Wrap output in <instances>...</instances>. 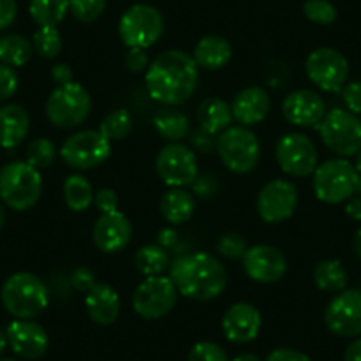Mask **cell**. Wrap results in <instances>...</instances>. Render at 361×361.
Here are the masks:
<instances>
[{
	"label": "cell",
	"instance_id": "cell-59",
	"mask_svg": "<svg viewBox=\"0 0 361 361\" xmlns=\"http://www.w3.org/2000/svg\"><path fill=\"white\" fill-rule=\"evenodd\" d=\"M356 193H357V197H361V176H360V179H357V185H356Z\"/></svg>",
	"mask_w": 361,
	"mask_h": 361
},
{
	"label": "cell",
	"instance_id": "cell-50",
	"mask_svg": "<svg viewBox=\"0 0 361 361\" xmlns=\"http://www.w3.org/2000/svg\"><path fill=\"white\" fill-rule=\"evenodd\" d=\"M51 80L57 83L59 87L61 85H68V83L73 82V71L68 64H55L50 71Z\"/></svg>",
	"mask_w": 361,
	"mask_h": 361
},
{
	"label": "cell",
	"instance_id": "cell-35",
	"mask_svg": "<svg viewBox=\"0 0 361 361\" xmlns=\"http://www.w3.org/2000/svg\"><path fill=\"white\" fill-rule=\"evenodd\" d=\"M32 47L39 57L55 59L62 51V37L57 27H39L32 37Z\"/></svg>",
	"mask_w": 361,
	"mask_h": 361
},
{
	"label": "cell",
	"instance_id": "cell-60",
	"mask_svg": "<svg viewBox=\"0 0 361 361\" xmlns=\"http://www.w3.org/2000/svg\"><path fill=\"white\" fill-rule=\"evenodd\" d=\"M0 361H16V360H11V357H4V360H0Z\"/></svg>",
	"mask_w": 361,
	"mask_h": 361
},
{
	"label": "cell",
	"instance_id": "cell-18",
	"mask_svg": "<svg viewBox=\"0 0 361 361\" xmlns=\"http://www.w3.org/2000/svg\"><path fill=\"white\" fill-rule=\"evenodd\" d=\"M8 343L18 356L25 360H39L47 354L50 340L44 328L32 319H16L6 329Z\"/></svg>",
	"mask_w": 361,
	"mask_h": 361
},
{
	"label": "cell",
	"instance_id": "cell-27",
	"mask_svg": "<svg viewBox=\"0 0 361 361\" xmlns=\"http://www.w3.org/2000/svg\"><path fill=\"white\" fill-rule=\"evenodd\" d=\"M159 211L169 224H186L195 214V197L185 188H170L159 200Z\"/></svg>",
	"mask_w": 361,
	"mask_h": 361
},
{
	"label": "cell",
	"instance_id": "cell-21",
	"mask_svg": "<svg viewBox=\"0 0 361 361\" xmlns=\"http://www.w3.org/2000/svg\"><path fill=\"white\" fill-rule=\"evenodd\" d=\"M260 326H262V315L250 303H234L227 308L221 319V329L225 336L234 343H248L255 340Z\"/></svg>",
	"mask_w": 361,
	"mask_h": 361
},
{
	"label": "cell",
	"instance_id": "cell-22",
	"mask_svg": "<svg viewBox=\"0 0 361 361\" xmlns=\"http://www.w3.org/2000/svg\"><path fill=\"white\" fill-rule=\"evenodd\" d=\"M232 117L239 126H255L267 117L271 110V96L262 87H246L238 92L231 105Z\"/></svg>",
	"mask_w": 361,
	"mask_h": 361
},
{
	"label": "cell",
	"instance_id": "cell-43",
	"mask_svg": "<svg viewBox=\"0 0 361 361\" xmlns=\"http://www.w3.org/2000/svg\"><path fill=\"white\" fill-rule=\"evenodd\" d=\"M342 98L345 103L347 110L356 116L361 114V82H350L343 85L342 89Z\"/></svg>",
	"mask_w": 361,
	"mask_h": 361
},
{
	"label": "cell",
	"instance_id": "cell-13",
	"mask_svg": "<svg viewBox=\"0 0 361 361\" xmlns=\"http://www.w3.org/2000/svg\"><path fill=\"white\" fill-rule=\"evenodd\" d=\"M307 75L319 89L338 92L349 78V62L335 48L322 47L312 51L307 59Z\"/></svg>",
	"mask_w": 361,
	"mask_h": 361
},
{
	"label": "cell",
	"instance_id": "cell-12",
	"mask_svg": "<svg viewBox=\"0 0 361 361\" xmlns=\"http://www.w3.org/2000/svg\"><path fill=\"white\" fill-rule=\"evenodd\" d=\"M156 172L170 188L192 186L199 177L195 152L180 142H169L156 156Z\"/></svg>",
	"mask_w": 361,
	"mask_h": 361
},
{
	"label": "cell",
	"instance_id": "cell-47",
	"mask_svg": "<svg viewBox=\"0 0 361 361\" xmlns=\"http://www.w3.org/2000/svg\"><path fill=\"white\" fill-rule=\"evenodd\" d=\"M18 15V4L16 0H0V30L13 25Z\"/></svg>",
	"mask_w": 361,
	"mask_h": 361
},
{
	"label": "cell",
	"instance_id": "cell-3",
	"mask_svg": "<svg viewBox=\"0 0 361 361\" xmlns=\"http://www.w3.org/2000/svg\"><path fill=\"white\" fill-rule=\"evenodd\" d=\"M43 177L27 161H13L0 169V197L13 211H29L39 202Z\"/></svg>",
	"mask_w": 361,
	"mask_h": 361
},
{
	"label": "cell",
	"instance_id": "cell-2",
	"mask_svg": "<svg viewBox=\"0 0 361 361\" xmlns=\"http://www.w3.org/2000/svg\"><path fill=\"white\" fill-rule=\"evenodd\" d=\"M170 279L180 296L195 301H211L227 287V271L214 255L206 252L186 253L170 264Z\"/></svg>",
	"mask_w": 361,
	"mask_h": 361
},
{
	"label": "cell",
	"instance_id": "cell-45",
	"mask_svg": "<svg viewBox=\"0 0 361 361\" xmlns=\"http://www.w3.org/2000/svg\"><path fill=\"white\" fill-rule=\"evenodd\" d=\"M94 204L102 211V214L114 213L119 207V197H117V193L112 188H102L94 195Z\"/></svg>",
	"mask_w": 361,
	"mask_h": 361
},
{
	"label": "cell",
	"instance_id": "cell-41",
	"mask_svg": "<svg viewBox=\"0 0 361 361\" xmlns=\"http://www.w3.org/2000/svg\"><path fill=\"white\" fill-rule=\"evenodd\" d=\"M20 85L18 73L6 64H0V103L13 98Z\"/></svg>",
	"mask_w": 361,
	"mask_h": 361
},
{
	"label": "cell",
	"instance_id": "cell-54",
	"mask_svg": "<svg viewBox=\"0 0 361 361\" xmlns=\"http://www.w3.org/2000/svg\"><path fill=\"white\" fill-rule=\"evenodd\" d=\"M353 250H354V253H356L357 259L361 260V228H360V231L356 232V234H354V239H353Z\"/></svg>",
	"mask_w": 361,
	"mask_h": 361
},
{
	"label": "cell",
	"instance_id": "cell-5",
	"mask_svg": "<svg viewBox=\"0 0 361 361\" xmlns=\"http://www.w3.org/2000/svg\"><path fill=\"white\" fill-rule=\"evenodd\" d=\"M92 110V99L80 83L61 85L48 96L47 117L59 130H73L85 123Z\"/></svg>",
	"mask_w": 361,
	"mask_h": 361
},
{
	"label": "cell",
	"instance_id": "cell-10",
	"mask_svg": "<svg viewBox=\"0 0 361 361\" xmlns=\"http://www.w3.org/2000/svg\"><path fill=\"white\" fill-rule=\"evenodd\" d=\"M112 154V142L99 130H83L71 135L61 147V158L75 170L103 165Z\"/></svg>",
	"mask_w": 361,
	"mask_h": 361
},
{
	"label": "cell",
	"instance_id": "cell-39",
	"mask_svg": "<svg viewBox=\"0 0 361 361\" xmlns=\"http://www.w3.org/2000/svg\"><path fill=\"white\" fill-rule=\"evenodd\" d=\"M220 255L227 257V259H243L246 250L250 248L248 241L239 234H225L218 239L216 245Z\"/></svg>",
	"mask_w": 361,
	"mask_h": 361
},
{
	"label": "cell",
	"instance_id": "cell-19",
	"mask_svg": "<svg viewBox=\"0 0 361 361\" xmlns=\"http://www.w3.org/2000/svg\"><path fill=\"white\" fill-rule=\"evenodd\" d=\"M282 114L290 124L300 128H314L326 116L324 99L308 89L293 90L282 103Z\"/></svg>",
	"mask_w": 361,
	"mask_h": 361
},
{
	"label": "cell",
	"instance_id": "cell-29",
	"mask_svg": "<svg viewBox=\"0 0 361 361\" xmlns=\"http://www.w3.org/2000/svg\"><path fill=\"white\" fill-rule=\"evenodd\" d=\"M314 282L322 293L338 294L347 287V271L336 259L322 260L314 269Z\"/></svg>",
	"mask_w": 361,
	"mask_h": 361
},
{
	"label": "cell",
	"instance_id": "cell-33",
	"mask_svg": "<svg viewBox=\"0 0 361 361\" xmlns=\"http://www.w3.org/2000/svg\"><path fill=\"white\" fill-rule=\"evenodd\" d=\"M69 11V0H30L29 13L39 27H57Z\"/></svg>",
	"mask_w": 361,
	"mask_h": 361
},
{
	"label": "cell",
	"instance_id": "cell-36",
	"mask_svg": "<svg viewBox=\"0 0 361 361\" xmlns=\"http://www.w3.org/2000/svg\"><path fill=\"white\" fill-rule=\"evenodd\" d=\"M57 158V149L55 144L48 138H36L29 144L25 152V161L36 170H44L51 166V163Z\"/></svg>",
	"mask_w": 361,
	"mask_h": 361
},
{
	"label": "cell",
	"instance_id": "cell-9",
	"mask_svg": "<svg viewBox=\"0 0 361 361\" xmlns=\"http://www.w3.org/2000/svg\"><path fill=\"white\" fill-rule=\"evenodd\" d=\"M165 30L161 13L147 4H135L121 16L119 36L128 48L147 50L156 44Z\"/></svg>",
	"mask_w": 361,
	"mask_h": 361
},
{
	"label": "cell",
	"instance_id": "cell-38",
	"mask_svg": "<svg viewBox=\"0 0 361 361\" xmlns=\"http://www.w3.org/2000/svg\"><path fill=\"white\" fill-rule=\"evenodd\" d=\"M303 15L319 25H331L338 13L329 0H307L303 4Z\"/></svg>",
	"mask_w": 361,
	"mask_h": 361
},
{
	"label": "cell",
	"instance_id": "cell-7",
	"mask_svg": "<svg viewBox=\"0 0 361 361\" xmlns=\"http://www.w3.org/2000/svg\"><path fill=\"white\" fill-rule=\"evenodd\" d=\"M216 152L221 163L234 173H248L259 165L260 144L246 126H231L216 137Z\"/></svg>",
	"mask_w": 361,
	"mask_h": 361
},
{
	"label": "cell",
	"instance_id": "cell-34",
	"mask_svg": "<svg viewBox=\"0 0 361 361\" xmlns=\"http://www.w3.org/2000/svg\"><path fill=\"white\" fill-rule=\"evenodd\" d=\"M133 130V117L128 110L117 109L110 112L99 124V131L109 138L110 142L123 140Z\"/></svg>",
	"mask_w": 361,
	"mask_h": 361
},
{
	"label": "cell",
	"instance_id": "cell-26",
	"mask_svg": "<svg viewBox=\"0 0 361 361\" xmlns=\"http://www.w3.org/2000/svg\"><path fill=\"white\" fill-rule=\"evenodd\" d=\"M232 121V109L227 102L221 98H207L197 109V123L199 130L206 131L209 135H220L227 128H231Z\"/></svg>",
	"mask_w": 361,
	"mask_h": 361
},
{
	"label": "cell",
	"instance_id": "cell-58",
	"mask_svg": "<svg viewBox=\"0 0 361 361\" xmlns=\"http://www.w3.org/2000/svg\"><path fill=\"white\" fill-rule=\"evenodd\" d=\"M4 221H6V214H4V209H2V206H0V228L4 227Z\"/></svg>",
	"mask_w": 361,
	"mask_h": 361
},
{
	"label": "cell",
	"instance_id": "cell-4",
	"mask_svg": "<svg viewBox=\"0 0 361 361\" xmlns=\"http://www.w3.org/2000/svg\"><path fill=\"white\" fill-rule=\"evenodd\" d=\"M48 289L32 273H15L2 287V305L16 319H34L48 307Z\"/></svg>",
	"mask_w": 361,
	"mask_h": 361
},
{
	"label": "cell",
	"instance_id": "cell-44",
	"mask_svg": "<svg viewBox=\"0 0 361 361\" xmlns=\"http://www.w3.org/2000/svg\"><path fill=\"white\" fill-rule=\"evenodd\" d=\"M124 64H126V68L131 73H142L147 71L151 61H149V55L145 50H142V48H130L126 59H124Z\"/></svg>",
	"mask_w": 361,
	"mask_h": 361
},
{
	"label": "cell",
	"instance_id": "cell-37",
	"mask_svg": "<svg viewBox=\"0 0 361 361\" xmlns=\"http://www.w3.org/2000/svg\"><path fill=\"white\" fill-rule=\"evenodd\" d=\"M106 0H69V13L82 23H92L103 15Z\"/></svg>",
	"mask_w": 361,
	"mask_h": 361
},
{
	"label": "cell",
	"instance_id": "cell-51",
	"mask_svg": "<svg viewBox=\"0 0 361 361\" xmlns=\"http://www.w3.org/2000/svg\"><path fill=\"white\" fill-rule=\"evenodd\" d=\"M345 214L353 220L361 221V197H350L345 204Z\"/></svg>",
	"mask_w": 361,
	"mask_h": 361
},
{
	"label": "cell",
	"instance_id": "cell-42",
	"mask_svg": "<svg viewBox=\"0 0 361 361\" xmlns=\"http://www.w3.org/2000/svg\"><path fill=\"white\" fill-rule=\"evenodd\" d=\"M69 282H71L73 289L78 290V293L87 294L90 289H92V287H94L96 276H94V273L89 269V267L80 266L71 273V280H69Z\"/></svg>",
	"mask_w": 361,
	"mask_h": 361
},
{
	"label": "cell",
	"instance_id": "cell-8",
	"mask_svg": "<svg viewBox=\"0 0 361 361\" xmlns=\"http://www.w3.org/2000/svg\"><path fill=\"white\" fill-rule=\"evenodd\" d=\"M317 128L326 147L340 158H350L361 151V119L356 114L333 109Z\"/></svg>",
	"mask_w": 361,
	"mask_h": 361
},
{
	"label": "cell",
	"instance_id": "cell-25",
	"mask_svg": "<svg viewBox=\"0 0 361 361\" xmlns=\"http://www.w3.org/2000/svg\"><path fill=\"white\" fill-rule=\"evenodd\" d=\"M193 59L199 68L207 71H218L228 64L232 57V47L225 37L221 36H206L193 48Z\"/></svg>",
	"mask_w": 361,
	"mask_h": 361
},
{
	"label": "cell",
	"instance_id": "cell-49",
	"mask_svg": "<svg viewBox=\"0 0 361 361\" xmlns=\"http://www.w3.org/2000/svg\"><path fill=\"white\" fill-rule=\"evenodd\" d=\"M192 186L195 195L202 197V199H206V197H213L214 193H216V185H214V180H211L207 176L197 177L195 183H193Z\"/></svg>",
	"mask_w": 361,
	"mask_h": 361
},
{
	"label": "cell",
	"instance_id": "cell-32",
	"mask_svg": "<svg viewBox=\"0 0 361 361\" xmlns=\"http://www.w3.org/2000/svg\"><path fill=\"white\" fill-rule=\"evenodd\" d=\"M135 266L144 276H159L170 267L169 253L159 245H145L135 253Z\"/></svg>",
	"mask_w": 361,
	"mask_h": 361
},
{
	"label": "cell",
	"instance_id": "cell-23",
	"mask_svg": "<svg viewBox=\"0 0 361 361\" xmlns=\"http://www.w3.org/2000/svg\"><path fill=\"white\" fill-rule=\"evenodd\" d=\"M85 310L99 326H110L117 321L121 312V298L110 283L96 282L85 294Z\"/></svg>",
	"mask_w": 361,
	"mask_h": 361
},
{
	"label": "cell",
	"instance_id": "cell-14",
	"mask_svg": "<svg viewBox=\"0 0 361 361\" xmlns=\"http://www.w3.org/2000/svg\"><path fill=\"white\" fill-rule=\"evenodd\" d=\"M276 161L280 169L293 177H308L317 169V149L303 133H287L276 142Z\"/></svg>",
	"mask_w": 361,
	"mask_h": 361
},
{
	"label": "cell",
	"instance_id": "cell-24",
	"mask_svg": "<svg viewBox=\"0 0 361 361\" xmlns=\"http://www.w3.org/2000/svg\"><path fill=\"white\" fill-rule=\"evenodd\" d=\"M30 117L23 106L6 105L0 109V147L15 149L27 137Z\"/></svg>",
	"mask_w": 361,
	"mask_h": 361
},
{
	"label": "cell",
	"instance_id": "cell-1",
	"mask_svg": "<svg viewBox=\"0 0 361 361\" xmlns=\"http://www.w3.org/2000/svg\"><path fill=\"white\" fill-rule=\"evenodd\" d=\"M197 83L199 66L192 55L183 50L161 51L145 73L149 96L165 106L188 102L197 90Z\"/></svg>",
	"mask_w": 361,
	"mask_h": 361
},
{
	"label": "cell",
	"instance_id": "cell-52",
	"mask_svg": "<svg viewBox=\"0 0 361 361\" xmlns=\"http://www.w3.org/2000/svg\"><path fill=\"white\" fill-rule=\"evenodd\" d=\"M177 232L173 231V228H163V231H159L158 234V245L163 246V248H170V246H173L177 243Z\"/></svg>",
	"mask_w": 361,
	"mask_h": 361
},
{
	"label": "cell",
	"instance_id": "cell-6",
	"mask_svg": "<svg viewBox=\"0 0 361 361\" xmlns=\"http://www.w3.org/2000/svg\"><path fill=\"white\" fill-rule=\"evenodd\" d=\"M360 173L345 158L328 159L314 172V192L321 202L342 204L356 193Z\"/></svg>",
	"mask_w": 361,
	"mask_h": 361
},
{
	"label": "cell",
	"instance_id": "cell-17",
	"mask_svg": "<svg viewBox=\"0 0 361 361\" xmlns=\"http://www.w3.org/2000/svg\"><path fill=\"white\" fill-rule=\"evenodd\" d=\"M243 269L253 282L275 283L286 275L287 259L275 246L255 245L246 250L243 257Z\"/></svg>",
	"mask_w": 361,
	"mask_h": 361
},
{
	"label": "cell",
	"instance_id": "cell-30",
	"mask_svg": "<svg viewBox=\"0 0 361 361\" xmlns=\"http://www.w3.org/2000/svg\"><path fill=\"white\" fill-rule=\"evenodd\" d=\"M64 200L75 213H83L94 202V192L82 173H71L64 180Z\"/></svg>",
	"mask_w": 361,
	"mask_h": 361
},
{
	"label": "cell",
	"instance_id": "cell-46",
	"mask_svg": "<svg viewBox=\"0 0 361 361\" xmlns=\"http://www.w3.org/2000/svg\"><path fill=\"white\" fill-rule=\"evenodd\" d=\"M190 144H192V147L195 149V151L202 152V154H209V152L216 151V138L202 130L192 133V137H190Z\"/></svg>",
	"mask_w": 361,
	"mask_h": 361
},
{
	"label": "cell",
	"instance_id": "cell-57",
	"mask_svg": "<svg viewBox=\"0 0 361 361\" xmlns=\"http://www.w3.org/2000/svg\"><path fill=\"white\" fill-rule=\"evenodd\" d=\"M354 169H356V172L361 176V151L356 154V165H354Z\"/></svg>",
	"mask_w": 361,
	"mask_h": 361
},
{
	"label": "cell",
	"instance_id": "cell-55",
	"mask_svg": "<svg viewBox=\"0 0 361 361\" xmlns=\"http://www.w3.org/2000/svg\"><path fill=\"white\" fill-rule=\"evenodd\" d=\"M232 361H260V360L255 356V354L245 353V354H239V356H235Z\"/></svg>",
	"mask_w": 361,
	"mask_h": 361
},
{
	"label": "cell",
	"instance_id": "cell-15",
	"mask_svg": "<svg viewBox=\"0 0 361 361\" xmlns=\"http://www.w3.org/2000/svg\"><path fill=\"white\" fill-rule=\"evenodd\" d=\"M298 206L296 186L286 179H273L260 188L257 195V213L266 224H282L289 220Z\"/></svg>",
	"mask_w": 361,
	"mask_h": 361
},
{
	"label": "cell",
	"instance_id": "cell-28",
	"mask_svg": "<svg viewBox=\"0 0 361 361\" xmlns=\"http://www.w3.org/2000/svg\"><path fill=\"white\" fill-rule=\"evenodd\" d=\"M152 126L169 142H180L190 133L188 117L172 106L159 109L152 117Z\"/></svg>",
	"mask_w": 361,
	"mask_h": 361
},
{
	"label": "cell",
	"instance_id": "cell-40",
	"mask_svg": "<svg viewBox=\"0 0 361 361\" xmlns=\"http://www.w3.org/2000/svg\"><path fill=\"white\" fill-rule=\"evenodd\" d=\"M188 361H228V357L218 343L199 342L190 349Z\"/></svg>",
	"mask_w": 361,
	"mask_h": 361
},
{
	"label": "cell",
	"instance_id": "cell-11",
	"mask_svg": "<svg viewBox=\"0 0 361 361\" xmlns=\"http://www.w3.org/2000/svg\"><path fill=\"white\" fill-rule=\"evenodd\" d=\"M179 290L170 276H147L133 293V310L142 319L165 317L176 307Z\"/></svg>",
	"mask_w": 361,
	"mask_h": 361
},
{
	"label": "cell",
	"instance_id": "cell-48",
	"mask_svg": "<svg viewBox=\"0 0 361 361\" xmlns=\"http://www.w3.org/2000/svg\"><path fill=\"white\" fill-rule=\"evenodd\" d=\"M266 361H312V360L307 356V354L301 353V350L282 347V349L273 350V353L266 357Z\"/></svg>",
	"mask_w": 361,
	"mask_h": 361
},
{
	"label": "cell",
	"instance_id": "cell-53",
	"mask_svg": "<svg viewBox=\"0 0 361 361\" xmlns=\"http://www.w3.org/2000/svg\"><path fill=\"white\" fill-rule=\"evenodd\" d=\"M345 361H361V338L354 340L349 347L345 349Z\"/></svg>",
	"mask_w": 361,
	"mask_h": 361
},
{
	"label": "cell",
	"instance_id": "cell-56",
	"mask_svg": "<svg viewBox=\"0 0 361 361\" xmlns=\"http://www.w3.org/2000/svg\"><path fill=\"white\" fill-rule=\"evenodd\" d=\"M6 347H8V336H6L4 331H0V356L4 354Z\"/></svg>",
	"mask_w": 361,
	"mask_h": 361
},
{
	"label": "cell",
	"instance_id": "cell-20",
	"mask_svg": "<svg viewBox=\"0 0 361 361\" xmlns=\"http://www.w3.org/2000/svg\"><path fill=\"white\" fill-rule=\"evenodd\" d=\"M131 235H133V227L119 211L102 214L92 228L96 248L103 253H119L130 245Z\"/></svg>",
	"mask_w": 361,
	"mask_h": 361
},
{
	"label": "cell",
	"instance_id": "cell-31",
	"mask_svg": "<svg viewBox=\"0 0 361 361\" xmlns=\"http://www.w3.org/2000/svg\"><path fill=\"white\" fill-rule=\"evenodd\" d=\"M34 47L27 37L9 34L0 39V62L9 68H22L32 57Z\"/></svg>",
	"mask_w": 361,
	"mask_h": 361
},
{
	"label": "cell",
	"instance_id": "cell-16",
	"mask_svg": "<svg viewBox=\"0 0 361 361\" xmlns=\"http://www.w3.org/2000/svg\"><path fill=\"white\" fill-rule=\"evenodd\" d=\"M326 328L342 338L361 335V290L345 289L336 294L324 312Z\"/></svg>",
	"mask_w": 361,
	"mask_h": 361
}]
</instances>
